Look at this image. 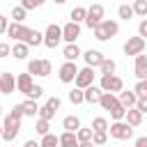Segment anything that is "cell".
<instances>
[{
	"label": "cell",
	"mask_w": 147,
	"mask_h": 147,
	"mask_svg": "<svg viewBox=\"0 0 147 147\" xmlns=\"http://www.w3.org/2000/svg\"><path fill=\"white\" fill-rule=\"evenodd\" d=\"M28 53H30V46H28L25 41H16V44L11 46V57H16V60H25Z\"/></svg>",
	"instance_id": "20"
},
{
	"label": "cell",
	"mask_w": 147,
	"mask_h": 147,
	"mask_svg": "<svg viewBox=\"0 0 147 147\" xmlns=\"http://www.w3.org/2000/svg\"><path fill=\"white\" fill-rule=\"evenodd\" d=\"M78 147H96V145H94V142H92V140H90V142H80V145H78Z\"/></svg>",
	"instance_id": "50"
},
{
	"label": "cell",
	"mask_w": 147,
	"mask_h": 147,
	"mask_svg": "<svg viewBox=\"0 0 147 147\" xmlns=\"http://www.w3.org/2000/svg\"><path fill=\"white\" fill-rule=\"evenodd\" d=\"M41 94H44V87H41V85H32V90H30L25 96H28V99H32V101H37Z\"/></svg>",
	"instance_id": "41"
},
{
	"label": "cell",
	"mask_w": 147,
	"mask_h": 147,
	"mask_svg": "<svg viewBox=\"0 0 147 147\" xmlns=\"http://www.w3.org/2000/svg\"><path fill=\"white\" fill-rule=\"evenodd\" d=\"M101 21H103V5L94 2L92 7H87V18H85V25H87L90 30H94Z\"/></svg>",
	"instance_id": "7"
},
{
	"label": "cell",
	"mask_w": 147,
	"mask_h": 147,
	"mask_svg": "<svg viewBox=\"0 0 147 147\" xmlns=\"http://www.w3.org/2000/svg\"><path fill=\"white\" fill-rule=\"evenodd\" d=\"M16 90V76L11 71H2L0 74V92L2 94H11Z\"/></svg>",
	"instance_id": "13"
},
{
	"label": "cell",
	"mask_w": 147,
	"mask_h": 147,
	"mask_svg": "<svg viewBox=\"0 0 147 147\" xmlns=\"http://www.w3.org/2000/svg\"><path fill=\"white\" fill-rule=\"evenodd\" d=\"M133 92H136L138 96H147V78H145V80H138L136 87H133Z\"/></svg>",
	"instance_id": "42"
},
{
	"label": "cell",
	"mask_w": 147,
	"mask_h": 147,
	"mask_svg": "<svg viewBox=\"0 0 147 147\" xmlns=\"http://www.w3.org/2000/svg\"><path fill=\"white\" fill-rule=\"evenodd\" d=\"M124 115H126V108L119 103V106H115L113 110H110V117H113V122H122L124 119Z\"/></svg>",
	"instance_id": "35"
},
{
	"label": "cell",
	"mask_w": 147,
	"mask_h": 147,
	"mask_svg": "<svg viewBox=\"0 0 147 147\" xmlns=\"http://www.w3.org/2000/svg\"><path fill=\"white\" fill-rule=\"evenodd\" d=\"M92 142L99 147V145H106L108 142V133H103V131H94L92 133Z\"/></svg>",
	"instance_id": "39"
},
{
	"label": "cell",
	"mask_w": 147,
	"mask_h": 147,
	"mask_svg": "<svg viewBox=\"0 0 147 147\" xmlns=\"http://www.w3.org/2000/svg\"><path fill=\"white\" fill-rule=\"evenodd\" d=\"M108 133L113 138H117V140H131L133 138V126H129L124 119L122 122H113L110 129H108Z\"/></svg>",
	"instance_id": "5"
},
{
	"label": "cell",
	"mask_w": 147,
	"mask_h": 147,
	"mask_svg": "<svg viewBox=\"0 0 147 147\" xmlns=\"http://www.w3.org/2000/svg\"><path fill=\"white\" fill-rule=\"evenodd\" d=\"M60 103H62V101H60V96H51V99L46 101V106H48V108H53L55 113L60 110Z\"/></svg>",
	"instance_id": "43"
},
{
	"label": "cell",
	"mask_w": 147,
	"mask_h": 147,
	"mask_svg": "<svg viewBox=\"0 0 147 147\" xmlns=\"http://www.w3.org/2000/svg\"><path fill=\"white\" fill-rule=\"evenodd\" d=\"M7 30H9V18L0 14V34H7Z\"/></svg>",
	"instance_id": "46"
},
{
	"label": "cell",
	"mask_w": 147,
	"mask_h": 147,
	"mask_svg": "<svg viewBox=\"0 0 147 147\" xmlns=\"http://www.w3.org/2000/svg\"><path fill=\"white\" fill-rule=\"evenodd\" d=\"M25 44H28V46H39V44H44V32H39V30H32Z\"/></svg>",
	"instance_id": "34"
},
{
	"label": "cell",
	"mask_w": 147,
	"mask_h": 147,
	"mask_svg": "<svg viewBox=\"0 0 147 147\" xmlns=\"http://www.w3.org/2000/svg\"><path fill=\"white\" fill-rule=\"evenodd\" d=\"M60 80L62 83H74L76 80V76H78V67H76V62H67L64 60V64L60 67Z\"/></svg>",
	"instance_id": "12"
},
{
	"label": "cell",
	"mask_w": 147,
	"mask_h": 147,
	"mask_svg": "<svg viewBox=\"0 0 147 147\" xmlns=\"http://www.w3.org/2000/svg\"><path fill=\"white\" fill-rule=\"evenodd\" d=\"M117 16H119L122 21H131L136 14H133V7H131V5H119V7H117Z\"/></svg>",
	"instance_id": "29"
},
{
	"label": "cell",
	"mask_w": 147,
	"mask_h": 147,
	"mask_svg": "<svg viewBox=\"0 0 147 147\" xmlns=\"http://www.w3.org/2000/svg\"><path fill=\"white\" fill-rule=\"evenodd\" d=\"M53 2H55V5H64L67 0H53Z\"/></svg>",
	"instance_id": "51"
},
{
	"label": "cell",
	"mask_w": 147,
	"mask_h": 147,
	"mask_svg": "<svg viewBox=\"0 0 147 147\" xmlns=\"http://www.w3.org/2000/svg\"><path fill=\"white\" fill-rule=\"evenodd\" d=\"M11 18H14V23H23V21L28 18V9H23L21 5L11 7Z\"/></svg>",
	"instance_id": "30"
},
{
	"label": "cell",
	"mask_w": 147,
	"mask_h": 147,
	"mask_svg": "<svg viewBox=\"0 0 147 147\" xmlns=\"http://www.w3.org/2000/svg\"><path fill=\"white\" fill-rule=\"evenodd\" d=\"M83 60H85V64H87V67L99 69V67H101V62H103L106 57H103V53H101V51L90 48V51H85V53H83Z\"/></svg>",
	"instance_id": "14"
},
{
	"label": "cell",
	"mask_w": 147,
	"mask_h": 147,
	"mask_svg": "<svg viewBox=\"0 0 147 147\" xmlns=\"http://www.w3.org/2000/svg\"><path fill=\"white\" fill-rule=\"evenodd\" d=\"M94 69L92 67H85V69H78V76H76V80H74V85L76 87H80V90H87L90 85H94Z\"/></svg>",
	"instance_id": "9"
},
{
	"label": "cell",
	"mask_w": 147,
	"mask_h": 147,
	"mask_svg": "<svg viewBox=\"0 0 147 147\" xmlns=\"http://www.w3.org/2000/svg\"><path fill=\"white\" fill-rule=\"evenodd\" d=\"M0 138H2V126H0Z\"/></svg>",
	"instance_id": "52"
},
{
	"label": "cell",
	"mask_w": 147,
	"mask_h": 147,
	"mask_svg": "<svg viewBox=\"0 0 147 147\" xmlns=\"http://www.w3.org/2000/svg\"><path fill=\"white\" fill-rule=\"evenodd\" d=\"M92 32H94V39L96 41H108V39H113L119 32V23L117 21H110V18H103Z\"/></svg>",
	"instance_id": "2"
},
{
	"label": "cell",
	"mask_w": 147,
	"mask_h": 147,
	"mask_svg": "<svg viewBox=\"0 0 147 147\" xmlns=\"http://www.w3.org/2000/svg\"><path fill=\"white\" fill-rule=\"evenodd\" d=\"M99 106L103 108V110H113L115 106H119V99H117V94H113V92H103L101 94V99H99Z\"/></svg>",
	"instance_id": "17"
},
{
	"label": "cell",
	"mask_w": 147,
	"mask_h": 147,
	"mask_svg": "<svg viewBox=\"0 0 147 147\" xmlns=\"http://www.w3.org/2000/svg\"><path fill=\"white\" fill-rule=\"evenodd\" d=\"M78 37H80V23L69 21V23L62 25V41H67V44H76Z\"/></svg>",
	"instance_id": "11"
},
{
	"label": "cell",
	"mask_w": 147,
	"mask_h": 147,
	"mask_svg": "<svg viewBox=\"0 0 147 147\" xmlns=\"http://www.w3.org/2000/svg\"><path fill=\"white\" fill-rule=\"evenodd\" d=\"M41 147H60V136H55V133H46V136H41V142H39Z\"/></svg>",
	"instance_id": "28"
},
{
	"label": "cell",
	"mask_w": 147,
	"mask_h": 147,
	"mask_svg": "<svg viewBox=\"0 0 147 147\" xmlns=\"http://www.w3.org/2000/svg\"><path fill=\"white\" fill-rule=\"evenodd\" d=\"M108 129H110V124H108L106 117H94V119H92V131H103V133H108Z\"/></svg>",
	"instance_id": "32"
},
{
	"label": "cell",
	"mask_w": 147,
	"mask_h": 147,
	"mask_svg": "<svg viewBox=\"0 0 147 147\" xmlns=\"http://www.w3.org/2000/svg\"><path fill=\"white\" fill-rule=\"evenodd\" d=\"M124 122L129 124V126H140V122H142V113L138 110V108H129L126 110V115H124Z\"/></svg>",
	"instance_id": "19"
},
{
	"label": "cell",
	"mask_w": 147,
	"mask_h": 147,
	"mask_svg": "<svg viewBox=\"0 0 147 147\" xmlns=\"http://www.w3.org/2000/svg\"><path fill=\"white\" fill-rule=\"evenodd\" d=\"M69 101H71L74 106L83 103V101H85V92H83L80 87H74V90H69Z\"/></svg>",
	"instance_id": "31"
},
{
	"label": "cell",
	"mask_w": 147,
	"mask_h": 147,
	"mask_svg": "<svg viewBox=\"0 0 147 147\" xmlns=\"http://www.w3.org/2000/svg\"><path fill=\"white\" fill-rule=\"evenodd\" d=\"M131 7H133V14H136V16L147 18V0H136Z\"/></svg>",
	"instance_id": "33"
},
{
	"label": "cell",
	"mask_w": 147,
	"mask_h": 147,
	"mask_svg": "<svg viewBox=\"0 0 147 147\" xmlns=\"http://www.w3.org/2000/svg\"><path fill=\"white\" fill-rule=\"evenodd\" d=\"M83 92H85V101H87V103H99V99H101V94H103V90L96 87V85H90V87L83 90Z\"/></svg>",
	"instance_id": "21"
},
{
	"label": "cell",
	"mask_w": 147,
	"mask_h": 147,
	"mask_svg": "<svg viewBox=\"0 0 147 147\" xmlns=\"http://www.w3.org/2000/svg\"><path fill=\"white\" fill-rule=\"evenodd\" d=\"M37 117H39V119H48V122H51V119L55 117V110H53V108H48V106L44 103V106L39 108V115H37Z\"/></svg>",
	"instance_id": "37"
},
{
	"label": "cell",
	"mask_w": 147,
	"mask_h": 147,
	"mask_svg": "<svg viewBox=\"0 0 147 147\" xmlns=\"http://www.w3.org/2000/svg\"><path fill=\"white\" fill-rule=\"evenodd\" d=\"M62 55H64L67 62H76V57H80V48H78V44H67L64 51H62Z\"/></svg>",
	"instance_id": "22"
},
{
	"label": "cell",
	"mask_w": 147,
	"mask_h": 147,
	"mask_svg": "<svg viewBox=\"0 0 147 147\" xmlns=\"http://www.w3.org/2000/svg\"><path fill=\"white\" fill-rule=\"evenodd\" d=\"M92 133H94L92 129H83V126H80V129L76 131V138H78V142H90V140H92Z\"/></svg>",
	"instance_id": "36"
},
{
	"label": "cell",
	"mask_w": 147,
	"mask_h": 147,
	"mask_svg": "<svg viewBox=\"0 0 147 147\" xmlns=\"http://www.w3.org/2000/svg\"><path fill=\"white\" fill-rule=\"evenodd\" d=\"M117 99H119V103L129 110V108H136V101H138V94L133 92V90H122L119 94H117Z\"/></svg>",
	"instance_id": "16"
},
{
	"label": "cell",
	"mask_w": 147,
	"mask_h": 147,
	"mask_svg": "<svg viewBox=\"0 0 147 147\" xmlns=\"http://www.w3.org/2000/svg\"><path fill=\"white\" fill-rule=\"evenodd\" d=\"M99 87L103 90V92H113V94H119L122 90H124V80L119 78V76H101V83H99Z\"/></svg>",
	"instance_id": "6"
},
{
	"label": "cell",
	"mask_w": 147,
	"mask_h": 147,
	"mask_svg": "<svg viewBox=\"0 0 147 147\" xmlns=\"http://www.w3.org/2000/svg\"><path fill=\"white\" fill-rule=\"evenodd\" d=\"M115 69H117V64H115V60H110V57H106V60L101 62V67H99V74H101V76H113V74H115Z\"/></svg>",
	"instance_id": "26"
},
{
	"label": "cell",
	"mask_w": 147,
	"mask_h": 147,
	"mask_svg": "<svg viewBox=\"0 0 147 147\" xmlns=\"http://www.w3.org/2000/svg\"><path fill=\"white\" fill-rule=\"evenodd\" d=\"M78 145L80 142H78V138H76L74 131H64L60 136V147H78Z\"/></svg>",
	"instance_id": "24"
},
{
	"label": "cell",
	"mask_w": 147,
	"mask_h": 147,
	"mask_svg": "<svg viewBox=\"0 0 147 147\" xmlns=\"http://www.w3.org/2000/svg\"><path fill=\"white\" fill-rule=\"evenodd\" d=\"M30 32H32V30H30L28 25H23V23H9L7 37H9V39H14V41H28Z\"/></svg>",
	"instance_id": "8"
},
{
	"label": "cell",
	"mask_w": 147,
	"mask_h": 147,
	"mask_svg": "<svg viewBox=\"0 0 147 147\" xmlns=\"http://www.w3.org/2000/svg\"><path fill=\"white\" fill-rule=\"evenodd\" d=\"M133 147H147V136H140V138H136Z\"/></svg>",
	"instance_id": "48"
},
{
	"label": "cell",
	"mask_w": 147,
	"mask_h": 147,
	"mask_svg": "<svg viewBox=\"0 0 147 147\" xmlns=\"http://www.w3.org/2000/svg\"><path fill=\"white\" fill-rule=\"evenodd\" d=\"M25 115H23V108H21V103H16L14 108H11V113L2 119V140L5 142H11L16 136H18V131H21V119H23Z\"/></svg>",
	"instance_id": "1"
},
{
	"label": "cell",
	"mask_w": 147,
	"mask_h": 147,
	"mask_svg": "<svg viewBox=\"0 0 147 147\" xmlns=\"http://www.w3.org/2000/svg\"><path fill=\"white\" fill-rule=\"evenodd\" d=\"M51 71H53L51 60H30V62H28V74H30V76H41V78H46V76H51Z\"/></svg>",
	"instance_id": "3"
},
{
	"label": "cell",
	"mask_w": 147,
	"mask_h": 147,
	"mask_svg": "<svg viewBox=\"0 0 147 147\" xmlns=\"http://www.w3.org/2000/svg\"><path fill=\"white\" fill-rule=\"evenodd\" d=\"M0 115H2V106H0Z\"/></svg>",
	"instance_id": "53"
},
{
	"label": "cell",
	"mask_w": 147,
	"mask_h": 147,
	"mask_svg": "<svg viewBox=\"0 0 147 147\" xmlns=\"http://www.w3.org/2000/svg\"><path fill=\"white\" fill-rule=\"evenodd\" d=\"M34 129H37L39 136H46V133H51V131H48V129H51V122H48V119H37V126H34Z\"/></svg>",
	"instance_id": "38"
},
{
	"label": "cell",
	"mask_w": 147,
	"mask_h": 147,
	"mask_svg": "<svg viewBox=\"0 0 147 147\" xmlns=\"http://www.w3.org/2000/svg\"><path fill=\"white\" fill-rule=\"evenodd\" d=\"M21 108H23V115H25V117H37V115H39L37 101H32V99H25V101L21 103Z\"/></svg>",
	"instance_id": "25"
},
{
	"label": "cell",
	"mask_w": 147,
	"mask_h": 147,
	"mask_svg": "<svg viewBox=\"0 0 147 147\" xmlns=\"http://www.w3.org/2000/svg\"><path fill=\"white\" fill-rule=\"evenodd\" d=\"M138 32H140V37L147 41V18H142V21H140V25H138Z\"/></svg>",
	"instance_id": "47"
},
{
	"label": "cell",
	"mask_w": 147,
	"mask_h": 147,
	"mask_svg": "<svg viewBox=\"0 0 147 147\" xmlns=\"http://www.w3.org/2000/svg\"><path fill=\"white\" fill-rule=\"evenodd\" d=\"M23 147H41V145H39L37 140H25V142H23Z\"/></svg>",
	"instance_id": "49"
},
{
	"label": "cell",
	"mask_w": 147,
	"mask_h": 147,
	"mask_svg": "<svg viewBox=\"0 0 147 147\" xmlns=\"http://www.w3.org/2000/svg\"><path fill=\"white\" fill-rule=\"evenodd\" d=\"M60 41H62V28L57 23H51L44 32V46L46 48H57Z\"/></svg>",
	"instance_id": "4"
},
{
	"label": "cell",
	"mask_w": 147,
	"mask_h": 147,
	"mask_svg": "<svg viewBox=\"0 0 147 147\" xmlns=\"http://www.w3.org/2000/svg\"><path fill=\"white\" fill-rule=\"evenodd\" d=\"M133 74H136V78H138V80H145V78H147V55H145V53L136 55V67H133Z\"/></svg>",
	"instance_id": "15"
},
{
	"label": "cell",
	"mask_w": 147,
	"mask_h": 147,
	"mask_svg": "<svg viewBox=\"0 0 147 147\" xmlns=\"http://www.w3.org/2000/svg\"><path fill=\"white\" fill-rule=\"evenodd\" d=\"M32 85H34V83H32V76H30L28 71H25V74H21V76L16 78V90H18V92H23V94H28V92L32 90Z\"/></svg>",
	"instance_id": "18"
},
{
	"label": "cell",
	"mask_w": 147,
	"mask_h": 147,
	"mask_svg": "<svg viewBox=\"0 0 147 147\" xmlns=\"http://www.w3.org/2000/svg\"><path fill=\"white\" fill-rule=\"evenodd\" d=\"M69 16H71L74 23H85V18H87V7H74Z\"/></svg>",
	"instance_id": "27"
},
{
	"label": "cell",
	"mask_w": 147,
	"mask_h": 147,
	"mask_svg": "<svg viewBox=\"0 0 147 147\" xmlns=\"http://www.w3.org/2000/svg\"><path fill=\"white\" fill-rule=\"evenodd\" d=\"M44 2H46V0H21V7L30 11V9H37V7H41Z\"/></svg>",
	"instance_id": "40"
},
{
	"label": "cell",
	"mask_w": 147,
	"mask_h": 147,
	"mask_svg": "<svg viewBox=\"0 0 147 147\" xmlns=\"http://www.w3.org/2000/svg\"><path fill=\"white\" fill-rule=\"evenodd\" d=\"M136 108H138V110L145 115V113H147V96H138V101H136Z\"/></svg>",
	"instance_id": "45"
},
{
	"label": "cell",
	"mask_w": 147,
	"mask_h": 147,
	"mask_svg": "<svg viewBox=\"0 0 147 147\" xmlns=\"http://www.w3.org/2000/svg\"><path fill=\"white\" fill-rule=\"evenodd\" d=\"M7 55H11V46H9L7 41H0V60L7 57Z\"/></svg>",
	"instance_id": "44"
},
{
	"label": "cell",
	"mask_w": 147,
	"mask_h": 147,
	"mask_svg": "<svg viewBox=\"0 0 147 147\" xmlns=\"http://www.w3.org/2000/svg\"><path fill=\"white\" fill-rule=\"evenodd\" d=\"M62 129L64 131H78L80 129V117H76V115H67L64 119H62Z\"/></svg>",
	"instance_id": "23"
},
{
	"label": "cell",
	"mask_w": 147,
	"mask_h": 147,
	"mask_svg": "<svg viewBox=\"0 0 147 147\" xmlns=\"http://www.w3.org/2000/svg\"><path fill=\"white\" fill-rule=\"evenodd\" d=\"M145 44H147V41H145L140 34H138V37H129L126 44H124V55H133V57L140 55V53L145 51Z\"/></svg>",
	"instance_id": "10"
}]
</instances>
